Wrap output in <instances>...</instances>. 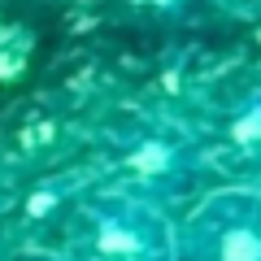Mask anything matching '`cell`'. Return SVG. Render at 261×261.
Returning a JSON list of instances; mask_svg holds the SVG:
<instances>
[{
	"label": "cell",
	"mask_w": 261,
	"mask_h": 261,
	"mask_svg": "<svg viewBox=\"0 0 261 261\" xmlns=\"http://www.w3.org/2000/svg\"><path fill=\"white\" fill-rule=\"evenodd\" d=\"M113 192H126L135 200H148L157 209H170L174 200H187L196 192H209L214 166L205 157L200 135L170 118L130 113L105 140Z\"/></svg>",
	"instance_id": "cell-1"
},
{
	"label": "cell",
	"mask_w": 261,
	"mask_h": 261,
	"mask_svg": "<svg viewBox=\"0 0 261 261\" xmlns=\"http://www.w3.org/2000/svg\"><path fill=\"white\" fill-rule=\"evenodd\" d=\"M65 261H174L170 214L126 192H92L65 218Z\"/></svg>",
	"instance_id": "cell-2"
},
{
	"label": "cell",
	"mask_w": 261,
	"mask_h": 261,
	"mask_svg": "<svg viewBox=\"0 0 261 261\" xmlns=\"http://www.w3.org/2000/svg\"><path fill=\"white\" fill-rule=\"evenodd\" d=\"M174 261H261V187H209L174 226Z\"/></svg>",
	"instance_id": "cell-3"
},
{
	"label": "cell",
	"mask_w": 261,
	"mask_h": 261,
	"mask_svg": "<svg viewBox=\"0 0 261 261\" xmlns=\"http://www.w3.org/2000/svg\"><path fill=\"white\" fill-rule=\"evenodd\" d=\"M200 144L214 174H226L240 187H261V79L226 87L209 109Z\"/></svg>",
	"instance_id": "cell-4"
},
{
	"label": "cell",
	"mask_w": 261,
	"mask_h": 261,
	"mask_svg": "<svg viewBox=\"0 0 261 261\" xmlns=\"http://www.w3.org/2000/svg\"><path fill=\"white\" fill-rule=\"evenodd\" d=\"M22 261H65V257H22Z\"/></svg>",
	"instance_id": "cell-5"
}]
</instances>
